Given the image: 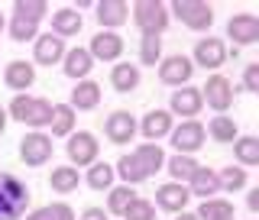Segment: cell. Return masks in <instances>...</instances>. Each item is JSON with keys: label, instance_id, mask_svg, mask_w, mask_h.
<instances>
[{"label": "cell", "instance_id": "1", "mask_svg": "<svg viewBox=\"0 0 259 220\" xmlns=\"http://www.w3.org/2000/svg\"><path fill=\"white\" fill-rule=\"evenodd\" d=\"M130 10H133V20H136V26H140L143 36H162L165 26H168V20H172L168 7L159 4V0H136Z\"/></svg>", "mask_w": 259, "mask_h": 220}, {"label": "cell", "instance_id": "2", "mask_svg": "<svg viewBox=\"0 0 259 220\" xmlns=\"http://www.w3.org/2000/svg\"><path fill=\"white\" fill-rule=\"evenodd\" d=\"M168 10H175V16L194 32H207L210 23H214V7L204 4V0H175Z\"/></svg>", "mask_w": 259, "mask_h": 220}, {"label": "cell", "instance_id": "3", "mask_svg": "<svg viewBox=\"0 0 259 220\" xmlns=\"http://www.w3.org/2000/svg\"><path fill=\"white\" fill-rule=\"evenodd\" d=\"M168 140H172V149L178 156H194L204 146L207 133H204V123H198V120H182L178 126H172Z\"/></svg>", "mask_w": 259, "mask_h": 220}, {"label": "cell", "instance_id": "4", "mask_svg": "<svg viewBox=\"0 0 259 220\" xmlns=\"http://www.w3.org/2000/svg\"><path fill=\"white\" fill-rule=\"evenodd\" d=\"M20 159H23V165H29V168L46 165V162L52 159V136L42 133V129L26 133L20 140Z\"/></svg>", "mask_w": 259, "mask_h": 220}, {"label": "cell", "instance_id": "5", "mask_svg": "<svg viewBox=\"0 0 259 220\" xmlns=\"http://www.w3.org/2000/svg\"><path fill=\"white\" fill-rule=\"evenodd\" d=\"M68 162L71 168H81V165H94L97 162V152H101V143H97L94 133H88V129H75V133L68 136Z\"/></svg>", "mask_w": 259, "mask_h": 220}, {"label": "cell", "instance_id": "6", "mask_svg": "<svg viewBox=\"0 0 259 220\" xmlns=\"http://www.w3.org/2000/svg\"><path fill=\"white\" fill-rule=\"evenodd\" d=\"M227 42L224 39H217V36H204V39H198V46H194V52H191V65H201L204 71H217L221 65H227Z\"/></svg>", "mask_w": 259, "mask_h": 220}, {"label": "cell", "instance_id": "7", "mask_svg": "<svg viewBox=\"0 0 259 220\" xmlns=\"http://www.w3.org/2000/svg\"><path fill=\"white\" fill-rule=\"evenodd\" d=\"M201 101H207V107L214 113H227L233 107V81L224 75H210L201 87Z\"/></svg>", "mask_w": 259, "mask_h": 220}, {"label": "cell", "instance_id": "8", "mask_svg": "<svg viewBox=\"0 0 259 220\" xmlns=\"http://www.w3.org/2000/svg\"><path fill=\"white\" fill-rule=\"evenodd\" d=\"M104 133L113 146H126L130 140H136L140 126H136V117L130 110H113L107 120H104Z\"/></svg>", "mask_w": 259, "mask_h": 220}, {"label": "cell", "instance_id": "9", "mask_svg": "<svg viewBox=\"0 0 259 220\" xmlns=\"http://www.w3.org/2000/svg\"><path fill=\"white\" fill-rule=\"evenodd\" d=\"M204 107V101H201V87H175L172 91V101H168V113L172 117H182V120H194Z\"/></svg>", "mask_w": 259, "mask_h": 220}, {"label": "cell", "instance_id": "10", "mask_svg": "<svg viewBox=\"0 0 259 220\" xmlns=\"http://www.w3.org/2000/svg\"><path fill=\"white\" fill-rule=\"evenodd\" d=\"M194 75V65L188 55H168V59L159 62V78L162 84H172V87H185Z\"/></svg>", "mask_w": 259, "mask_h": 220}, {"label": "cell", "instance_id": "11", "mask_svg": "<svg viewBox=\"0 0 259 220\" xmlns=\"http://www.w3.org/2000/svg\"><path fill=\"white\" fill-rule=\"evenodd\" d=\"M32 81H36V65L26 62V59H13L4 68V84L10 87L13 94H29Z\"/></svg>", "mask_w": 259, "mask_h": 220}, {"label": "cell", "instance_id": "12", "mask_svg": "<svg viewBox=\"0 0 259 220\" xmlns=\"http://www.w3.org/2000/svg\"><path fill=\"white\" fill-rule=\"evenodd\" d=\"M94 62H117L123 55V36L120 32H107L101 29L97 36H91V46H88Z\"/></svg>", "mask_w": 259, "mask_h": 220}, {"label": "cell", "instance_id": "13", "mask_svg": "<svg viewBox=\"0 0 259 220\" xmlns=\"http://www.w3.org/2000/svg\"><path fill=\"white\" fill-rule=\"evenodd\" d=\"M227 36L233 39V46H253L259 42V16L253 13H237L227 23Z\"/></svg>", "mask_w": 259, "mask_h": 220}, {"label": "cell", "instance_id": "14", "mask_svg": "<svg viewBox=\"0 0 259 220\" xmlns=\"http://www.w3.org/2000/svg\"><path fill=\"white\" fill-rule=\"evenodd\" d=\"M32 42H36V49H32V65H59L65 59V39L52 36V32H39Z\"/></svg>", "mask_w": 259, "mask_h": 220}, {"label": "cell", "instance_id": "15", "mask_svg": "<svg viewBox=\"0 0 259 220\" xmlns=\"http://www.w3.org/2000/svg\"><path fill=\"white\" fill-rule=\"evenodd\" d=\"M62 71L68 75L71 81H88V75L94 71V59L84 46H75V49H65V59H62Z\"/></svg>", "mask_w": 259, "mask_h": 220}, {"label": "cell", "instance_id": "16", "mask_svg": "<svg viewBox=\"0 0 259 220\" xmlns=\"http://www.w3.org/2000/svg\"><path fill=\"white\" fill-rule=\"evenodd\" d=\"M140 126V133H143V140H149V143H159V140H165L168 133H172V126H175V117L168 110H149L143 117V123H136Z\"/></svg>", "mask_w": 259, "mask_h": 220}, {"label": "cell", "instance_id": "17", "mask_svg": "<svg viewBox=\"0 0 259 220\" xmlns=\"http://www.w3.org/2000/svg\"><path fill=\"white\" fill-rule=\"evenodd\" d=\"M191 194H188V185H178V182H165L156 188V204L162 210H168V214H182L185 207H188Z\"/></svg>", "mask_w": 259, "mask_h": 220}, {"label": "cell", "instance_id": "18", "mask_svg": "<svg viewBox=\"0 0 259 220\" xmlns=\"http://www.w3.org/2000/svg\"><path fill=\"white\" fill-rule=\"evenodd\" d=\"M126 20H130V4L126 0H101V4H97V23H101V29L117 32Z\"/></svg>", "mask_w": 259, "mask_h": 220}, {"label": "cell", "instance_id": "19", "mask_svg": "<svg viewBox=\"0 0 259 220\" xmlns=\"http://www.w3.org/2000/svg\"><path fill=\"white\" fill-rule=\"evenodd\" d=\"M188 194H191V198H201V201L217 198V194H221V182H217V172H214V168L201 165L198 172L188 178Z\"/></svg>", "mask_w": 259, "mask_h": 220}, {"label": "cell", "instance_id": "20", "mask_svg": "<svg viewBox=\"0 0 259 220\" xmlns=\"http://www.w3.org/2000/svg\"><path fill=\"white\" fill-rule=\"evenodd\" d=\"M133 159L140 162V168L146 172V178H152L156 172H162L165 168V152H162L159 143H140L133 149Z\"/></svg>", "mask_w": 259, "mask_h": 220}, {"label": "cell", "instance_id": "21", "mask_svg": "<svg viewBox=\"0 0 259 220\" xmlns=\"http://www.w3.org/2000/svg\"><path fill=\"white\" fill-rule=\"evenodd\" d=\"M81 26H84V20H81V13L75 10V7H62V10L52 13V36L59 39H68V36H78Z\"/></svg>", "mask_w": 259, "mask_h": 220}, {"label": "cell", "instance_id": "22", "mask_svg": "<svg viewBox=\"0 0 259 220\" xmlns=\"http://www.w3.org/2000/svg\"><path fill=\"white\" fill-rule=\"evenodd\" d=\"M97 104H101V84L91 81V78H88V81H75L68 107L71 110H94Z\"/></svg>", "mask_w": 259, "mask_h": 220}, {"label": "cell", "instance_id": "23", "mask_svg": "<svg viewBox=\"0 0 259 220\" xmlns=\"http://www.w3.org/2000/svg\"><path fill=\"white\" fill-rule=\"evenodd\" d=\"M110 84H113V91H120V94L136 91V87H140V68H136L133 62H117L113 71H110Z\"/></svg>", "mask_w": 259, "mask_h": 220}, {"label": "cell", "instance_id": "24", "mask_svg": "<svg viewBox=\"0 0 259 220\" xmlns=\"http://www.w3.org/2000/svg\"><path fill=\"white\" fill-rule=\"evenodd\" d=\"M204 133L214 143H233L240 136V126H237V120L227 117V113H214V117H210V123L204 126Z\"/></svg>", "mask_w": 259, "mask_h": 220}, {"label": "cell", "instance_id": "25", "mask_svg": "<svg viewBox=\"0 0 259 220\" xmlns=\"http://www.w3.org/2000/svg\"><path fill=\"white\" fill-rule=\"evenodd\" d=\"M75 120H78V113L71 110L68 104H52V120H49V126H52V136H55V140L75 133Z\"/></svg>", "mask_w": 259, "mask_h": 220}, {"label": "cell", "instance_id": "26", "mask_svg": "<svg viewBox=\"0 0 259 220\" xmlns=\"http://www.w3.org/2000/svg\"><path fill=\"white\" fill-rule=\"evenodd\" d=\"M233 156H237L240 168L259 165V136H237L233 140Z\"/></svg>", "mask_w": 259, "mask_h": 220}, {"label": "cell", "instance_id": "27", "mask_svg": "<svg viewBox=\"0 0 259 220\" xmlns=\"http://www.w3.org/2000/svg\"><path fill=\"white\" fill-rule=\"evenodd\" d=\"M165 168H168V175H172V182H178V185H188V178L201 168V162L194 159V156H175L172 159H165Z\"/></svg>", "mask_w": 259, "mask_h": 220}, {"label": "cell", "instance_id": "28", "mask_svg": "<svg viewBox=\"0 0 259 220\" xmlns=\"http://www.w3.org/2000/svg\"><path fill=\"white\" fill-rule=\"evenodd\" d=\"M113 175L123 178L126 188H136V185H143V182H146V172L140 168V162L133 159V152H126V156H120V159H117V165H113Z\"/></svg>", "mask_w": 259, "mask_h": 220}, {"label": "cell", "instance_id": "29", "mask_svg": "<svg viewBox=\"0 0 259 220\" xmlns=\"http://www.w3.org/2000/svg\"><path fill=\"white\" fill-rule=\"evenodd\" d=\"M78 185H81L78 168H71V165H59V168H52V178H49V188H52V191H59V194H71V191H78Z\"/></svg>", "mask_w": 259, "mask_h": 220}, {"label": "cell", "instance_id": "30", "mask_svg": "<svg viewBox=\"0 0 259 220\" xmlns=\"http://www.w3.org/2000/svg\"><path fill=\"white\" fill-rule=\"evenodd\" d=\"M0 188H4L7 198H10L13 204L20 207L23 214H26V207H29V191H26V185H23L20 178H16L13 172H0Z\"/></svg>", "mask_w": 259, "mask_h": 220}, {"label": "cell", "instance_id": "31", "mask_svg": "<svg viewBox=\"0 0 259 220\" xmlns=\"http://www.w3.org/2000/svg\"><path fill=\"white\" fill-rule=\"evenodd\" d=\"M113 165H107V162H94V165H88V175H84V182H88V188H94V191H110L113 188Z\"/></svg>", "mask_w": 259, "mask_h": 220}, {"label": "cell", "instance_id": "32", "mask_svg": "<svg viewBox=\"0 0 259 220\" xmlns=\"http://www.w3.org/2000/svg\"><path fill=\"white\" fill-rule=\"evenodd\" d=\"M194 217H198V220H227V217H233V201H227V198L201 201V207H198Z\"/></svg>", "mask_w": 259, "mask_h": 220}, {"label": "cell", "instance_id": "33", "mask_svg": "<svg viewBox=\"0 0 259 220\" xmlns=\"http://www.w3.org/2000/svg\"><path fill=\"white\" fill-rule=\"evenodd\" d=\"M140 198L133 188H126V185H117V188H110L107 191V214H117V217H123V210L133 204V201Z\"/></svg>", "mask_w": 259, "mask_h": 220}, {"label": "cell", "instance_id": "34", "mask_svg": "<svg viewBox=\"0 0 259 220\" xmlns=\"http://www.w3.org/2000/svg\"><path fill=\"white\" fill-rule=\"evenodd\" d=\"M49 120H52V101H46V97H32V107H29V113H26L23 123L32 126V129H42V126H49Z\"/></svg>", "mask_w": 259, "mask_h": 220}, {"label": "cell", "instance_id": "35", "mask_svg": "<svg viewBox=\"0 0 259 220\" xmlns=\"http://www.w3.org/2000/svg\"><path fill=\"white\" fill-rule=\"evenodd\" d=\"M217 182H221V191H243L249 185V175L240 165H227L224 172H217Z\"/></svg>", "mask_w": 259, "mask_h": 220}, {"label": "cell", "instance_id": "36", "mask_svg": "<svg viewBox=\"0 0 259 220\" xmlns=\"http://www.w3.org/2000/svg\"><path fill=\"white\" fill-rule=\"evenodd\" d=\"M49 10H52V7H49L46 0H16V4H13V16H20V20H32V23H39Z\"/></svg>", "mask_w": 259, "mask_h": 220}, {"label": "cell", "instance_id": "37", "mask_svg": "<svg viewBox=\"0 0 259 220\" xmlns=\"http://www.w3.org/2000/svg\"><path fill=\"white\" fill-rule=\"evenodd\" d=\"M7 32H10V39H13V42H29V39H36V36H39V23L13 16V20L7 23Z\"/></svg>", "mask_w": 259, "mask_h": 220}, {"label": "cell", "instance_id": "38", "mask_svg": "<svg viewBox=\"0 0 259 220\" xmlns=\"http://www.w3.org/2000/svg\"><path fill=\"white\" fill-rule=\"evenodd\" d=\"M140 62L143 65H152L162 62V36H143L140 39Z\"/></svg>", "mask_w": 259, "mask_h": 220}, {"label": "cell", "instance_id": "39", "mask_svg": "<svg viewBox=\"0 0 259 220\" xmlns=\"http://www.w3.org/2000/svg\"><path fill=\"white\" fill-rule=\"evenodd\" d=\"M123 220H156V204L146 198H136L133 204L123 210Z\"/></svg>", "mask_w": 259, "mask_h": 220}, {"label": "cell", "instance_id": "40", "mask_svg": "<svg viewBox=\"0 0 259 220\" xmlns=\"http://www.w3.org/2000/svg\"><path fill=\"white\" fill-rule=\"evenodd\" d=\"M32 107V97L29 94H13V101H10V107H7V117H13V120H26V113Z\"/></svg>", "mask_w": 259, "mask_h": 220}, {"label": "cell", "instance_id": "41", "mask_svg": "<svg viewBox=\"0 0 259 220\" xmlns=\"http://www.w3.org/2000/svg\"><path fill=\"white\" fill-rule=\"evenodd\" d=\"M46 214H49V220H78L75 207H71L68 201H55V204H49Z\"/></svg>", "mask_w": 259, "mask_h": 220}, {"label": "cell", "instance_id": "42", "mask_svg": "<svg viewBox=\"0 0 259 220\" xmlns=\"http://www.w3.org/2000/svg\"><path fill=\"white\" fill-rule=\"evenodd\" d=\"M23 217V210L13 204L10 198H7V191L0 188V220H20Z\"/></svg>", "mask_w": 259, "mask_h": 220}, {"label": "cell", "instance_id": "43", "mask_svg": "<svg viewBox=\"0 0 259 220\" xmlns=\"http://www.w3.org/2000/svg\"><path fill=\"white\" fill-rule=\"evenodd\" d=\"M243 91H259V65L256 62H249L246 65V71H243Z\"/></svg>", "mask_w": 259, "mask_h": 220}, {"label": "cell", "instance_id": "44", "mask_svg": "<svg viewBox=\"0 0 259 220\" xmlns=\"http://www.w3.org/2000/svg\"><path fill=\"white\" fill-rule=\"evenodd\" d=\"M78 220H110V217H107V210H104V207H84Z\"/></svg>", "mask_w": 259, "mask_h": 220}, {"label": "cell", "instance_id": "45", "mask_svg": "<svg viewBox=\"0 0 259 220\" xmlns=\"http://www.w3.org/2000/svg\"><path fill=\"white\" fill-rule=\"evenodd\" d=\"M246 204H249V210H253V214H259V188H253L246 194Z\"/></svg>", "mask_w": 259, "mask_h": 220}, {"label": "cell", "instance_id": "46", "mask_svg": "<svg viewBox=\"0 0 259 220\" xmlns=\"http://www.w3.org/2000/svg\"><path fill=\"white\" fill-rule=\"evenodd\" d=\"M26 220H49V214H46V207H39V210H32V214H26Z\"/></svg>", "mask_w": 259, "mask_h": 220}, {"label": "cell", "instance_id": "47", "mask_svg": "<svg viewBox=\"0 0 259 220\" xmlns=\"http://www.w3.org/2000/svg\"><path fill=\"white\" fill-rule=\"evenodd\" d=\"M7 120H10V117H7V107H0V133L7 129Z\"/></svg>", "mask_w": 259, "mask_h": 220}, {"label": "cell", "instance_id": "48", "mask_svg": "<svg viewBox=\"0 0 259 220\" xmlns=\"http://www.w3.org/2000/svg\"><path fill=\"white\" fill-rule=\"evenodd\" d=\"M175 220H198V217H194V214H188V210H182V214H178Z\"/></svg>", "mask_w": 259, "mask_h": 220}, {"label": "cell", "instance_id": "49", "mask_svg": "<svg viewBox=\"0 0 259 220\" xmlns=\"http://www.w3.org/2000/svg\"><path fill=\"white\" fill-rule=\"evenodd\" d=\"M7 29V20H4V13H0V32H4Z\"/></svg>", "mask_w": 259, "mask_h": 220}, {"label": "cell", "instance_id": "50", "mask_svg": "<svg viewBox=\"0 0 259 220\" xmlns=\"http://www.w3.org/2000/svg\"><path fill=\"white\" fill-rule=\"evenodd\" d=\"M227 220H233V217H227Z\"/></svg>", "mask_w": 259, "mask_h": 220}]
</instances>
